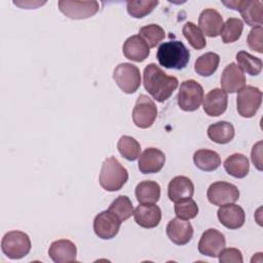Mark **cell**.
<instances>
[{
  "mask_svg": "<svg viewBox=\"0 0 263 263\" xmlns=\"http://www.w3.org/2000/svg\"><path fill=\"white\" fill-rule=\"evenodd\" d=\"M143 79L145 89L154 100L160 103L166 101L179 84L175 76L166 75L163 70L153 63L145 67Z\"/></svg>",
  "mask_w": 263,
  "mask_h": 263,
  "instance_id": "obj_1",
  "label": "cell"
},
{
  "mask_svg": "<svg viewBox=\"0 0 263 263\" xmlns=\"http://www.w3.org/2000/svg\"><path fill=\"white\" fill-rule=\"evenodd\" d=\"M160 66L167 69H184L190 59L187 47L179 40H170L159 45L156 53Z\"/></svg>",
  "mask_w": 263,
  "mask_h": 263,
  "instance_id": "obj_2",
  "label": "cell"
},
{
  "mask_svg": "<svg viewBox=\"0 0 263 263\" xmlns=\"http://www.w3.org/2000/svg\"><path fill=\"white\" fill-rule=\"evenodd\" d=\"M128 179V173L126 168L113 156L104 160L99 182L102 188L106 191H117L123 187Z\"/></svg>",
  "mask_w": 263,
  "mask_h": 263,
  "instance_id": "obj_3",
  "label": "cell"
},
{
  "mask_svg": "<svg viewBox=\"0 0 263 263\" xmlns=\"http://www.w3.org/2000/svg\"><path fill=\"white\" fill-rule=\"evenodd\" d=\"M1 249L8 258L22 259L30 253L31 240L27 233L12 230L4 234L1 240Z\"/></svg>",
  "mask_w": 263,
  "mask_h": 263,
  "instance_id": "obj_4",
  "label": "cell"
},
{
  "mask_svg": "<svg viewBox=\"0 0 263 263\" xmlns=\"http://www.w3.org/2000/svg\"><path fill=\"white\" fill-rule=\"evenodd\" d=\"M177 99L178 105L183 111H195L202 103L203 88L193 79L185 80L181 83Z\"/></svg>",
  "mask_w": 263,
  "mask_h": 263,
  "instance_id": "obj_5",
  "label": "cell"
},
{
  "mask_svg": "<svg viewBox=\"0 0 263 263\" xmlns=\"http://www.w3.org/2000/svg\"><path fill=\"white\" fill-rule=\"evenodd\" d=\"M113 79L125 93H134L141 85V74L137 66L130 63H121L114 69Z\"/></svg>",
  "mask_w": 263,
  "mask_h": 263,
  "instance_id": "obj_6",
  "label": "cell"
},
{
  "mask_svg": "<svg viewBox=\"0 0 263 263\" xmlns=\"http://www.w3.org/2000/svg\"><path fill=\"white\" fill-rule=\"evenodd\" d=\"M262 103V91L255 86L247 85L242 87L236 98L237 112L245 118L253 117Z\"/></svg>",
  "mask_w": 263,
  "mask_h": 263,
  "instance_id": "obj_7",
  "label": "cell"
},
{
  "mask_svg": "<svg viewBox=\"0 0 263 263\" xmlns=\"http://www.w3.org/2000/svg\"><path fill=\"white\" fill-rule=\"evenodd\" d=\"M157 116L155 103L146 95H140L133 110V121L140 128L152 126Z\"/></svg>",
  "mask_w": 263,
  "mask_h": 263,
  "instance_id": "obj_8",
  "label": "cell"
},
{
  "mask_svg": "<svg viewBox=\"0 0 263 263\" xmlns=\"http://www.w3.org/2000/svg\"><path fill=\"white\" fill-rule=\"evenodd\" d=\"M222 3L240 12L243 21L252 27H258L262 25V7L263 3L261 1H242V0H230L222 1Z\"/></svg>",
  "mask_w": 263,
  "mask_h": 263,
  "instance_id": "obj_9",
  "label": "cell"
},
{
  "mask_svg": "<svg viewBox=\"0 0 263 263\" xmlns=\"http://www.w3.org/2000/svg\"><path fill=\"white\" fill-rule=\"evenodd\" d=\"M59 8L62 13L72 20H85L95 15L100 4L97 1H59Z\"/></svg>",
  "mask_w": 263,
  "mask_h": 263,
  "instance_id": "obj_10",
  "label": "cell"
},
{
  "mask_svg": "<svg viewBox=\"0 0 263 263\" xmlns=\"http://www.w3.org/2000/svg\"><path fill=\"white\" fill-rule=\"evenodd\" d=\"M206 195L211 203L221 206L223 204L234 203L237 201L239 198V190L231 183L218 181L211 184Z\"/></svg>",
  "mask_w": 263,
  "mask_h": 263,
  "instance_id": "obj_11",
  "label": "cell"
},
{
  "mask_svg": "<svg viewBox=\"0 0 263 263\" xmlns=\"http://www.w3.org/2000/svg\"><path fill=\"white\" fill-rule=\"evenodd\" d=\"M121 221L109 210L99 213L93 220V231L102 239H111L119 231Z\"/></svg>",
  "mask_w": 263,
  "mask_h": 263,
  "instance_id": "obj_12",
  "label": "cell"
},
{
  "mask_svg": "<svg viewBox=\"0 0 263 263\" xmlns=\"http://www.w3.org/2000/svg\"><path fill=\"white\" fill-rule=\"evenodd\" d=\"M226 240L222 232L210 228L205 230L198 242V252L208 257H218L220 252L225 248Z\"/></svg>",
  "mask_w": 263,
  "mask_h": 263,
  "instance_id": "obj_13",
  "label": "cell"
},
{
  "mask_svg": "<svg viewBox=\"0 0 263 263\" xmlns=\"http://www.w3.org/2000/svg\"><path fill=\"white\" fill-rule=\"evenodd\" d=\"M221 86L228 93L238 92L246 86V76L238 65L230 63L226 66L221 75Z\"/></svg>",
  "mask_w": 263,
  "mask_h": 263,
  "instance_id": "obj_14",
  "label": "cell"
},
{
  "mask_svg": "<svg viewBox=\"0 0 263 263\" xmlns=\"http://www.w3.org/2000/svg\"><path fill=\"white\" fill-rule=\"evenodd\" d=\"M166 235L170 240L178 246H183L188 243L193 236V227L190 222L174 218L166 226Z\"/></svg>",
  "mask_w": 263,
  "mask_h": 263,
  "instance_id": "obj_15",
  "label": "cell"
},
{
  "mask_svg": "<svg viewBox=\"0 0 263 263\" xmlns=\"http://www.w3.org/2000/svg\"><path fill=\"white\" fill-rule=\"evenodd\" d=\"M134 218L143 228H154L161 220V211L155 203H141L134 212Z\"/></svg>",
  "mask_w": 263,
  "mask_h": 263,
  "instance_id": "obj_16",
  "label": "cell"
},
{
  "mask_svg": "<svg viewBox=\"0 0 263 263\" xmlns=\"http://www.w3.org/2000/svg\"><path fill=\"white\" fill-rule=\"evenodd\" d=\"M228 104L227 92L220 88H214L210 90L202 99L203 111L209 116H220L226 109Z\"/></svg>",
  "mask_w": 263,
  "mask_h": 263,
  "instance_id": "obj_17",
  "label": "cell"
},
{
  "mask_svg": "<svg viewBox=\"0 0 263 263\" xmlns=\"http://www.w3.org/2000/svg\"><path fill=\"white\" fill-rule=\"evenodd\" d=\"M218 219L226 228L237 229L245 224L246 215L241 206L234 203H227L221 205L218 210Z\"/></svg>",
  "mask_w": 263,
  "mask_h": 263,
  "instance_id": "obj_18",
  "label": "cell"
},
{
  "mask_svg": "<svg viewBox=\"0 0 263 263\" xmlns=\"http://www.w3.org/2000/svg\"><path fill=\"white\" fill-rule=\"evenodd\" d=\"M48 255L55 263H69L76 261L77 249L74 242L69 239H59L53 241L49 249Z\"/></svg>",
  "mask_w": 263,
  "mask_h": 263,
  "instance_id": "obj_19",
  "label": "cell"
},
{
  "mask_svg": "<svg viewBox=\"0 0 263 263\" xmlns=\"http://www.w3.org/2000/svg\"><path fill=\"white\" fill-rule=\"evenodd\" d=\"M165 155L156 148H147L139 158V170L143 174L158 173L164 165Z\"/></svg>",
  "mask_w": 263,
  "mask_h": 263,
  "instance_id": "obj_20",
  "label": "cell"
},
{
  "mask_svg": "<svg viewBox=\"0 0 263 263\" xmlns=\"http://www.w3.org/2000/svg\"><path fill=\"white\" fill-rule=\"evenodd\" d=\"M198 25L201 32L209 37H217L223 28V17L214 8H206L199 14Z\"/></svg>",
  "mask_w": 263,
  "mask_h": 263,
  "instance_id": "obj_21",
  "label": "cell"
},
{
  "mask_svg": "<svg viewBox=\"0 0 263 263\" xmlns=\"http://www.w3.org/2000/svg\"><path fill=\"white\" fill-rule=\"evenodd\" d=\"M122 51L126 59L139 63L145 61L150 53L149 46L140 35L128 37L122 46Z\"/></svg>",
  "mask_w": 263,
  "mask_h": 263,
  "instance_id": "obj_22",
  "label": "cell"
},
{
  "mask_svg": "<svg viewBox=\"0 0 263 263\" xmlns=\"http://www.w3.org/2000/svg\"><path fill=\"white\" fill-rule=\"evenodd\" d=\"M194 193V185L192 181L185 176H177L171 180L167 187L168 198L177 202L182 199L192 197Z\"/></svg>",
  "mask_w": 263,
  "mask_h": 263,
  "instance_id": "obj_23",
  "label": "cell"
},
{
  "mask_svg": "<svg viewBox=\"0 0 263 263\" xmlns=\"http://www.w3.org/2000/svg\"><path fill=\"white\" fill-rule=\"evenodd\" d=\"M135 194L140 203H155L160 197V186L154 181H142L137 185Z\"/></svg>",
  "mask_w": 263,
  "mask_h": 263,
  "instance_id": "obj_24",
  "label": "cell"
},
{
  "mask_svg": "<svg viewBox=\"0 0 263 263\" xmlns=\"http://www.w3.org/2000/svg\"><path fill=\"white\" fill-rule=\"evenodd\" d=\"M224 168L230 176L241 179L249 174L250 164L247 156L240 153H234L225 159Z\"/></svg>",
  "mask_w": 263,
  "mask_h": 263,
  "instance_id": "obj_25",
  "label": "cell"
},
{
  "mask_svg": "<svg viewBox=\"0 0 263 263\" xmlns=\"http://www.w3.org/2000/svg\"><path fill=\"white\" fill-rule=\"evenodd\" d=\"M193 161L196 167L204 172L217 170L221 164L220 155L213 150L199 149L193 155Z\"/></svg>",
  "mask_w": 263,
  "mask_h": 263,
  "instance_id": "obj_26",
  "label": "cell"
},
{
  "mask_svg": "<svg viewBox=\"0 0 263 263\" xmlns=\"http://www.w3.org/2000/svg\"><path fill=\"white\" fill-rule=\"evenodd\" d=\"M208 137L215 143L227 144L234 138V127L227 121L213 123L208 127Z\"/></svg>",
  "mask_w": 263,
  "mask_h": 263,
  "instance_id": "obj_27",
  "label": "cell"
},
{
  "mask_svg": "<svg viewBox=\"0 0 263 263\" xmlns=\"http://www.w3.org/2000/svg\"><path fill=\"white\" fill-rule=\"evenodd\" d=\"M220 63L219 54L215 52H205L201 54L194 63V70L200 76L209 77L216 72Z\"/></svg>",
  "mask_w": 263,
  "mask_h": 263,
  "instance_id": "obj_28",
  "label": "cell"
},
{
  "mask_svg": "<svg viewBox=\"0 0 263 263\" xmlns=\"http://www.w3.org/2000/svg\"><path fill=\"white\" fill-rule=\"evenodd\" d=\"M119 153L127 160L134 161L140 157L141 146L139 142L129 136H122L117 143Z\"/></svg>",
  "mask_w": 263,
  "mask_h": 263,
  "instance_id": "obj_29",
  "label": "cell"
},
{
  "mask_svg": "<svg viewBox=\"0 0 263 263\" xmlns=\"http://www.w3.org/2000/svg\"><path fill=\"white\" fill-rule=\"evenodd\" d=\"M243 30V23L240 18L230 17L223 25L222 31L220 33L222 41L224 43L235 42L241 36Z\"/></svg>",
  "mask_w": 263,
  "mask_h": 263,
  "instance_id": "obj_30",
  "label": "cell"
},
{
  "mask_svg": "<svg viewBox=\"0 0 263 263\" xmlns=\"http://www.w3.org/2000/svg\"><path fill=\"white\" fill-rule=\"evenodd\" d=\"M236 61L238 63L239 68L247 72L249 75L256 76L262 70V61L259 58H256L250 54L247 51H238L236 53Z\"/></svg>",
  "mask_w": 263,
  "mask_h": 263,
  "instance_id": "obj_31",
  "label": "cell"
},
{
  "mask_svg": "<svg viewBox=\"0 0 263 263\" xmlns=\"http://www.w3.org/2000/svg\"><path fill=\"white\" fill-rule=\"evenodd\" d=\"M121 222L127 220L134 215V208L130 199L126 195H119L115 198L108 209Z\"/></svg>",
  "mask_w": 263,
  "mask_h": 263,
  "instance_id": "obj_32",
  "label": "cell"
},
{
  "mask_svg": "<svg viewBox=\"0 0 263 263\" xmlns=\"http://www.w3.org/2000/svg\"><path fill=\"white\" fill-rule=\"evenodd\" d=\"M183 35L194 49H202L206 45V40L201 30L192 22H188L183 27Z\"/></svg>",
  "mask_w": 263,
  "mask_h": 263,
  "instance_id": "obj_33",
  "label": "cell"
},
{
  "mask_svg": "<svg viewBox=\"0 0 263 263\" xmlns=\"http://www.w3.org/2000/svg\"><path fill=\"white\" fill-rule=\"evenodd\" d=\"M139 35L144 39V41L150 48L155 47L158 43H160V41L164 39L165 32L160 26L156 24H151L142 27L139 31Z\"/></svg>",
  "mask_w": 263,
  "mask_h": 263,
  "instance_id": "obj_34",
  "label": "cell"
},
{
  "mask_svg": "<svg viewBox=\"0 0 263 263\" xmlns=\"http://www.w3.org/2000/svg\"><path fill=\"white\" fill-rule=\"evenodd\" d=\"M158 5V1L150 0H138V1H127L126 9L129 15L136 18L144 17L145 15L151 13L153 9Z\"/></svg>",
  "mask_w": 263,
  "mask_h": 263,
  "instance_id": "obj_35",
  "label": "cell"
},
{
  "mask_svg": "<svg viewBox=\"0 0 263 263\" xmlns=\"http://www.w3.org/2000/svg\"><path fill=\"white\" fill-rule=\"evenodd\" d=\"M175 214L180 219L190 220L197 216L198 206L191 197L182 199L175 202Z\"/></svg>",
  "mask_w": 263,
  "mask_h": 263,
  "instance_id": "obj_36",
  "label": "cell"
},
{
  "mask_svg": "<svg viewBox=\"0 0 263 263\" xmlns=\"http://www.w3.org/2000/svg\"><path fill=\"white\" fill-rule=\"evenodd\" d=\"M262 34H263V29L262 26L254 27L247 38L248 45L251 49L262 53L263 52V46H262Z\"/></svg>",
  "mask_w": 263,
  "mask_h": 263,
  "instance_id": "obj_37",
  "label": "cell"
},
{
  "mask_svg": "<svg viewBox=\"0 0 263 263\" xmlns=\"http://www.w3.org/2000/svg\"><path fill=\"white\" fill-rule=\"evenodd\" d=\"M220 263H242V254L238 249L228 248L223 249L219 254Z\"/></svg>",
  "mask_w": 263,
  "mask_h": 263,
  "instance_id": "obj_38",
  "label": "cell"
},
{
  "mask_svg": "<svg viewBox=\"0 0 263 263\" xmlns=\"http://www.w3.org/2000/svg\"><path fill=\"white\" fill-rule=\"evenodd\" d=\"M252 161L254 165L259 170L262 171V142H258L254 145L252 149Z\"/></svg>",
  "mask_w": 263,
  "mask_h": 263,
  "instance_id": "obj_39",
  "label": "cell"
},
{
  "mask_svg": "<svg viewBox=\"0 0 263 263\" xmlns=\"http://www.w3.org/2000/svg\"><path fill=\"white\" fill-rule=\"evenodd\" d=\"M15 5H18L23 8H27V9H31V8H36L39 5L44 4L45 2H39V1H14L13 2Z\"/></svg>",
  "mask_w": 263,
  "mask_h": 263,
  "instance_id": "obj_40",
  "label": "cell"
}]
</instances>
